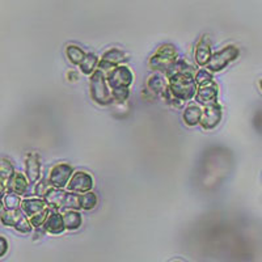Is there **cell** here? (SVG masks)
I'll list each match as a JSON object with an SVG mask.
<instances>
[{"instance_id": "6da1fadb", "label": "cell", "mask_w": 262, "mask_h": 262, "mask_svg": "<svg viewBox=\"0 0 262 262\" xmlns=\"http://www.w3.org/2000/svg\"><path fill=\"white\" fill-rule=\"evenodd\" d=\"M107 81L101 70L93 72L91 78V96L93 101L100 105H109L112 102V93L107 90Z\"/></svg>"}, {"instance_id": "7a4b0ae2", "label": "cell", "mask_w": 262, "mask_h": 262, "mask_svg": "<svg viewBox=\"0 0 262 262\" xmlns=\"http://www.w3.org/2000/svg\"><path fill=\"white\" fill-rule=\"evenodd\" d=\"M177 60V50L173 45H163L149 60V67L154 71H167Z\"/></svg>"}, {"instance_id": "3957f363", "label": "cell", "mask_w": 262, "mask_h": 262, "mask_svg": "<svg viewBox=\"0 0 262 262\" xmlns=\"http://www.w3.org/2000/svg\"><path fill=\"white\" fill-rule=\"evenodd\" d=\"M238 54H240V51H238V49L236 46H227L223 50L212 54L211 59H210L209 64H207V69L211 72L222 71L223 69H226L229 63L237 59Z\"/></svg>"}, {"instance_id": "277c9868", "label": "cell", "mask_w": 262, "mask_h": 262, "mask_svg": "<svg viewBox=\"0 0 262 262\" xmlns=\"http://www.w3.org/2000/svg\"><path fill=\"white\" fill-rule=\"evenodd\" d=\"M0 219H2V223L4 226L13 227V228L17 229L18 232L23 233L30 232V229L33 227L27 219V216L18 209H6V211H4Z\"/></svg>"}, {"instance_id": "5b68a950", "label": "cell", "mask_w": 262, "mask_h": 262, "mask_svg": "<svg viewBox=\"0 0 262 262\" xmlns=\"http://www.w3.org/2000/svg\"><path fill=\"white\" fill-rule=\"evenodd\" d=\"M106 81L111 90H116L119 86H130V84L133 83V72L125 66L114 67L107 74Z\"/></svg>"}, {"instance_id": "8992f818", "label": "cell", "mask_w": 262, "mask_h": 262, "mask_svg": "<svg viewBox=\"0 0 262 262\" xmlns=\"http://www.w3.org/2000/svg\"><path fill=\"white\" fill-rule=\"evenodd\" d=\"M223 117V111L222 106L217 102L214 104L206 105L205 109L202 111V116H201V125L206 130H211V128L216 127L222 121Z\"/></svg>"}, {"instance_id": "52a82bcc", "label": "cell", "mask_w": 262, "mask_h": 262, "mask_svg": "<svg viewBox=\"0 0 262 262\" xmlns=\"http://www.w3.org/2000/svg\"><path fill=\"white\" fill-rule=\"evenodd\" d=\"M72 176V168L70 167L69 164H58L51 169L50 173V184L53 185L54 188H64L69 180Z\"/></svg>"}, {"instance_id": "ba28073f", "label": "cell", "mask_w": 262, "mask_h": 262, "mask_svg": "<svg viewBox=\"0 0 262 262\" xmlns=\"http://www.w3.org/2000/svg\"><path fill=\"white\" fill-rule=\"evenodd\" d=\"M128 59V55L126 53H123L122 50H118V49H112V50L106 51L104 54L102 59L98 62V69L104 71V70H107L111 71L114 67L119 64V63L126 62Z\"/></svg>"}, {"instance_id": "9c48e42d", "label": "cell", "mask_w": 262, "mask_h": 262, "mask_svg": "<svg viewBox=\"0 0 262 262\" xmlns=\"http://www.w3.org/2000/svg\"><path fill=\"white\" fill-rule=\"evenodd\" d=\"M93 186V180L91 174L85 172H76L72 174L69 184V190L74 193H85L90 191Z\"/></svg>"}, {"instance_id": "30bf717a", "label": "cell", "mask_w": 262, "mask_h": 262, "mask_svg": "<svg viewBox=\"0 0 262 262\" xmlns=\"http://www.w3.org/2000/svg\"><path fill=\"white\" fill-rule=\"evenodd\" d=\"M25 170H27V177L30 184H36L41 176V163L37 154L30 152L25 159Z\"/></svg>"}, {"instance_id": "8fae6325", "label": "cell", "mask_w": 262, "mask_h": 262, "mask_svg": "<svg viewBox=\"0 0 262 262\" xmlns=\"http://www.w3.org/2000/svg\"><path fill=\"white\" fill-rule=\"evenodd\" d=\"M217 97V86L215 85L214 81L210 84H206V85H201V88L196 91L195 98L196 101L202 105H210L216 102Z\"/></svg>"}, {"instance_id": "7c38bea8", "label": "cell", "mask_w": 262, "mask_h": 262, "mask_svg": "<svg viewBox=\"0 0 262 262\" xmlns=\"http://www.w3.org/2000/svg\"><path fill=\"white\" fill-rule=\"evenodd\" d=\"M147 85H148V91L152 92L154 95H160L164 98L168 97V92H169V83L165 81V79L163 76H160L159 74L152 75L151 78L147 81Z\"/></svg>"}, {"instance_id": "4fadbf2b", "label": "cell", "mask_w": 262, "mask_h": 262, "mask_svg": "<svg viewBox=\"0 0 262 262\" xmlns=\"http://www.w3.org/2000/svg\"><path fill=\"white\" fill-rule=\"evenodd\" d=\"M20 207L23 212L28 217H30L41 212L42 210L48 209V203H46L45 200H39V198H28V200L21 201Z\"/></svg>"}, {"instance_id": "5bb4252c", "label": "cell", "mask_w": 262, "mask_h": 262, "mask_svg": "<svg viewBox=\"0 0 262 262\" xmlns=\"http://www.w3.org/2000/svg\"><path fill=\"white\" fill-rule=\"evenodd\" d=\"M28 177H25L23 173L13 172V174L11 176V179L8 180V190L12 191V193L18 194V195H23V194L27 193L28 190Z\"/></svg>"}, {"instance_id": "9a60e30c", "label": "cell", "mask_w": 262, "mask_h": 262, "mask_svg": "<svg viewBox=\"0 0 262 262\" xmlns=\"http://www.w3.org/2000/svg\"><path fill=\"white\" fill-rule=\"evenodd\" d=\"M43 228H45V231L54 233V235L62 233L66 229L64 222H63V215H60L59 212H51L45 223H43Z\"/></svg>"}, {"instance_id": "2e32d148", "label": "cell", "mask_w": 262, "mask_h": 262, "mask_svg": "<svg viewBox=\"0 0 262 262\" xmlns=\"http://www.w3.org/2000/svg\"><path fill=\"white\" fill-rule=\"evenodd\" d=\"M66 196H67V193L63 191L62 189L59 188H51L48 193L45 194L43 200L46 201L49 206L51 207H57V209H60L64 206Z\"/></svg>"}, {"instance_id": "e0dca14e", "label": "cell", "mask_w": 262, "mask_h": 262, "mask_svg": "<svg viewBox=\"0 0 262 262\" xmlns=\"http://www.w3.org/2000/svg\"><path fill=\"white\" fill-rule=\"evenodd\" d=\"M211 48L207 39H201L195 48V60L200 66H207L211 59Z\"/></svg>"}, {"instance_id": "ac0fdd59", "label": "cell", "mask_w": 262, "mask_h": 262, "mask_svg": "<svg viewBox=\"0 0 262 262\" xmlns=\"http://www.w3.org/2000/svg\"><path fill=\"white\" fill-rule=\"evenodd\" d=\"M201 116H202V111L196 105H190L185 109L184 112V122L188 126H195L201 122Z\"/></svg>"}, {"instance_id": "d6986e66", "label": "cell", "mask_w": 262, "mask_h": 262, "mask_svg": "<svg viewBox=\"0 0 262 262\" xmlns=\"http://www.w3.org/2000/svg\"><path fill=\"white\" fill-rule=\"evenodd\" d=\"M63 222H64L66 229H78L81 226V215L76 211H66L63 214Z\"/></svg>"}, {"instance_id": "ffe728a7", "label": "cell", "mask_w": 262, "mask_h": 262, "mask_svg": "<svg viewBox=\"0 0 262 262\" xmlns=\"http://www.w3.org/2000/svg\"><path fill=\"white\" fill-rule=\"evenodd\" d=\"M98 62H100V60H98V58L96 57V55H93V54H86L85 58L83 59V62H81L79 66H80V70L83 74L91 75L95 72Z\"/></svg>"}, {"instance_id": "44dd1931", "label": "cell", "mask_w": 262, "mask_h": 262, "mask_svg": "<svg viewBox=\"0 0 262 262\" xmlns=\"http://www.w3.org/2000/svg\"><path fill=\"white\" fill-rule=\"evenodd\" d=\"M66 54H67L70 62L74 63V64H80L86 55V54L84 53V50H81L79 46L75 45L67 46V48H66Z\"/></svg>"}, {"instance_id": "7402d4cb", "label": "cell", "mask_w": 262, "mask_h": 262, "mask_svg": "<svg viewBox=\"0 0 262 262\" xmlns=\"http://www.w3.org/2000/svg\"><path fill=\"white\" fill-rule=\"evenodd\" d=\"M97 205V196L92 191H85L80 195V206L84 210H92Z\"/></svg>"}, {"instance_id": "603a6c76", "label": "cell", "mask_w": 262, "mask_h": 262, "mask_svg": "<svg viewBox=\"0 0 262 262\" xmlns=\"http://www.w3.org/2000/svg\"><path fill=\"white\" fill-rule=\"evenodd\" d=\"M4 206H6V209H18L21 206V200L20 195L16 193H12V191H9L6 196H4Z\"/></svg>"}, {"instance_id": "cb8c5ba5", "label": "cell", "mask_w": 262, "mask_h": 262, "mask_svg": "<svg viewBox=\"0 0 262 262\" xmlns=\"http://www.w3.org/2000/svg\"><path fill=\"white\" fill-rule=\"evenodd\" d=\"M128 96H130L128 86H119V88H116V90H112V98L117 102L127 101Z\"/></svg>"}, {"instance_id": "d4e9b609", "label": "cell", "mask_w": 262, "mask_h": 262, "mask_svg": "<svg viewBox=\"0 0 262 262\" xmlns=\"http://www.w3.org/2000/svg\"><path fill=\"white\" fill-rule=\"evenodd\" d=\"M13 174L12 165L9 161H0V180H3L7 185H8V180L11 179V176Z\"/></svg>"}, {"instance_id": "484cf974", "label": "cell", "mask_w": 262, "mask_h": 262, "mask_svg": "<svg viewBox=\"0 0 262 262\" xmlns=\"http://www.w3.org/2000/svg\"><path fill=\"white\" fill-rule=\"evenodd\" d=\"M48 216H49V210L45 209V210H42L41 212H38V214L30 216L29 222L34 228H38V227L43 226V223L46 222Z\"/></svg>"}, {"instance_id": "4316f807", "label": "cell", "mask_w": 262, "mask_h": 262, "mask_svg": "<svg viewBox=\"0 0 262 262\" xmlns=\"http://www.w3.org/2000/svg\"><path fill=\"white\" fill-rule=\"evenodd\" d=\"M63 207H69V209H72V210L81 209L80 195H78V194L67 193V196H66V201H64V206H63Z\"/></svg>"}, {"instance_id": "83f0119b", "label": "cell", "mask_w": 262, "mask_h": 262, "mask_svg": "<svg viewBox=\"0 0 262 262\" xmlns=\"http://www.w3.org/2000/svg\"><path fill=\"white\" fill-rule=\"evenodd\" d=\"M195 81L198 85H206V84L212 83L211 71H209V70H201V71H198L196 72Z\"/></svg>"}, {"instance_id": "f1b7e54d", "label": "cell", "mask_w": 262, "mask_h": 262, "mask_svg": "<svg viewBox=\"0 0 262 262\" xmlns=\"http://www.w3.org/2000/svg\"><path fill=\"white\" fill-rule=\"evenodd\" d=\"M51 188H54L53 185L50 184V181H46V180H42L39 184H37L36 186V194L38 196H45V194L50 190Z\"/></svg>"}, {"instance_id": "f546056e", "label": "cell", "mask_w": 262, "mask_h": 262, "mask_svg": "<svg viewBox=\"0 0 262 262\" xmlns=\"http://www.w3.org/2000/svg\"><path fill=\"white\" fill-rule=\"evenodd\" d=\"M7 250H8V243L3 236H0V258L7 253Z\"/></svg>"}, {"instance_id": "4dcf8cb0", "label": "cell", "mask_w": 262, "mask_h": 262, "mask_svg": "<svg viewBox=\"0 0 262 262\" xmlns=\"http://www.w3.org/2000/svg\"><path fill=\"white\" fill-rule=\"evenodd\" d=\"M67 76H69L70 81H78V79H79V75L76 74L75 71H70L69 74H67Z\"/></svg>"}, {"instance_id": "1f68e13d", "label": "cell", "mask_w": 262, "mask_h": 262, "mask_svg": "<svg viewBox=\"0 0 262 262\" xmlns=\"http://www.w3.org/2000/svg\"><path fill=\"white\" fill-rule=\"evenodd\" d=\"M6 182H4L3 180H0V198H3L4 194H6Z\"/></svg>"}, {"instance_id": "d6a6232c", "label": "cell", "mask_w": 262, "mask_h": 262, "mask_svg": "<svg viewBox=\"0 0 262 262\" xmlns=\"http://www.w3.org/2000/svg\"><path fill=\"white\" fill-rule=\"evenodd\" d=\"M259 86H261V91H262V80L259 81Z\"/></svg>"}]
</instances>
